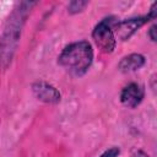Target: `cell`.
Here are the masks:
<instances>
[{
  "mask_svg": "<svg viewBox=\"0 0 157 157\" xmlns=\"http://www.w3.org/2000/svg\"><path fill=\"white\" fill-rule=\"evenodd\" d=\"M93 61V49L90 42L80 40L66 45L58 58L59 65L75 76L87 72Z\"/></svg>",
  "mask_w": 157,
  "mask_h": 157,
  "instance_id": "cell-1",
  "label": "cell"
},
{
  "mask_svg": "<svg viewBox=\"0 0 157 157\" xmlns=\"http://www.w3.org/2000/svg\"><path fill=\"white\" fill-rule=\"evenodd\" d=\"M23 10H26V9L20 7V11L16 10L12 13V17L9 18L7 27L5 29V33H4V37L1 40V48H0V61L2 63L4 66H6L9 64V61H11L12 54L17 45L18 38L21 34L22 23L26 18V16H22Z\"/></svg>",
  "mask_w": 157,
  "mask_h": 157,
  "instance_id": "cell-2",
  "label": "cell"
},
{
  "mask_svg": "<svg viewBox=\"0 0 157 157\" xmlns=\"http://www.w3.org/2000/svg\"><path fill=\"white\" fill-rule=\"evenodd\" d=\"M113 17L103 18L99 23L96 25L92 32V38L94 43L104 53H112L117 47V38L113 32Z\"/></svg>",
  "mask_w": 157,
  "mask_h": 157,
  "instance_id": "cell-3",
  "label": "cell"
},
{
  "mask_svg": "<svg viewBox=\"0 0 157 157\" xmlns=\"http://www.w3.org/2000/svg\"><path fill=\"white\" fill-rule=\"evenodd\" d=\"M156 6H157V4L153 2L151 6V10H150V13L146 16H139V17H134V18H129V20H124L118 23H114L113 32H114L115 38L118 37L120 40L129 39L140 27H142L150 20H153L156 17V12H157Z\"/></svg>",
  "mask_w": 157,
  "mask_h": 157,
  "instance_id": "cell-4",
  "label": "cell"
},
{
  "mask_svg": "<svg viewBox=\"0 0 157 157\" xmlns=\"http://www.w3.org/2000/svg\"><path fill=\"white\" fill-rule=\"evenodd\" d=\"M144 96H145L144 87L140 83L131 82L123 88L120 93V102L128 108H135L142 102Z\"/></svg>",
  "mask_w": 157,
  "mask_h": 157,
  "instance_id": "cell-5",
  "label": "cell"
},
{
  "mask_svg": "<svg viewBox=\"0 0 157 157\" xmlns=\"http://www.w3.org/2000/svg\"><path fill=\"white\" fill-rule=\"evenodd\" d=\"M34 96L44 103H58L60 101V92L52 85L44 81H37L32 85Z\"/></svg>",
  "mask_w": 157,
  "mask_h": 157,
  "instance_id": "cell-6",
  "label": "cell"
},
{
  "mask_svg": "<svg viewBox=\"0 0 157 157\" xmlns=\"http://www.w3.org/2000/svg\"><path fill=\"white\" fill-rule=\"evenodd\" d=\"M145 56L141 55V54H137V53H134V54H130V55H126L124 56L119 64H118V69L126 74V72H132V71H136L139 69H141L144 65H145Z\"/></svg>",
  "mask_w": 157,
  "mask_h": 157,
  "instance_id": "cell-7",
  "label": "cell"
},
{
  "mask_svg": "<svg viewBox=\"0 0 157 157\" xmlns=\"http://www.w3.org/2000/svg\"><path fill=\"white\" fill-rule=\"evenodd\" d=\"M87 5H88L87 1L75 0V1H71V2L69 4L67 9H69V12H70V13H77V12H81Z\"/></svg>",
  "mask_w": 157,
  "mask_h": 157,
  "instance_id": "cell-8",
  "label": "cell"
},
{
  "mask_svg": "<svg viewBox=\"0 0 157 157\" xmlns=\"http://www.w3.org/2000/svg\"><path fill=\"white\" fill-rule=\"evenodd\" d=\"M119 153H120V150H119V147H115V146H113V147H110V148H108L107 151H104L99 157H118L119 156Z\"/></svg>",
  "mask_w": 157,
  "mask_h": 157,
  "instance_id": "cell-9",
  "label": "cell"
},
{
  "mask_svg": "<svg viewBox=\"0 0 157 157\" xmlns=\"http://www.w3.org/2000/svg\"><path fill=\"white\" fill-rule=\"evenodd\" d=\"M156 25H153L150 29H148V37L151 38V40L152 42H156Z\"/></svg>",
  "mask_w": 157,
  "mask_h": 157,
  "instance_id": "cell-10",
  "label": "cell"
},
{
  "mask_svg": "<svg viewBox=\"0 0 157 157\" xmlns=\"http://www.w3.org/2000/svg\"><path fill=\"white\" fill-rule=\"evenodd\" d=\"M131 157H148V155H147L146 152L139 150V151H135V152L131 155Z\"/></svg>",
  "mask_w": 157,
  "mask_h": 157,
  "instance_id": "cell-11",
  "label": "cell"
}]
</instances>
